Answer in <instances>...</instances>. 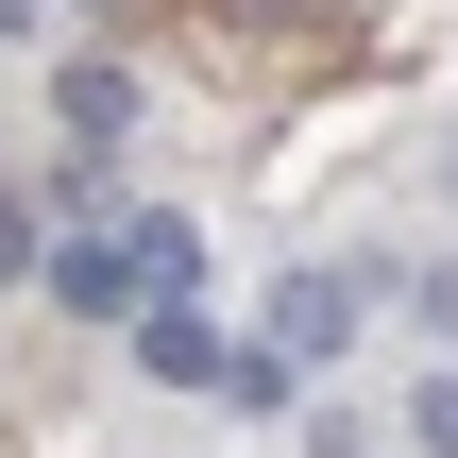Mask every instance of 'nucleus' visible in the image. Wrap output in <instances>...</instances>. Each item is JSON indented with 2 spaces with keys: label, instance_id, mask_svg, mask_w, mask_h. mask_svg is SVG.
Segmentation results:
<instances>
[{
  "label": "nucleus",
  "instance_id": "f257e3e1",
  "mask_svg": "<svg viewBox=\"0 0 458 458\" xmlns=\"http://www.w3.org/2000/svg\"><path fill=\"white\" fill-rule=\"evenodd\" d=\"M187 272H204V238H187V221L153 204V221H102V238H68V255H51V306L119 323V306H170Z\"/></svg>",
  "mask_w": 458,
  "mask_h": 458
},
{
  "label": "nucleus",
  "instance_id": "f03ea898",
  "mask_svg": "<svg viewBox=\"0 0 458 458\" xmlns=\"http://www.w3.org/2000/svg\"><path fill=\"white\" fill-rule=\"evenodd\" d=\"M357 323H374V289H357V272H289V289H272V357H289V374H306V357H340Z\"/></svg>",
  "mask_w": 458,
  "mask_h": 458
},
{
  "label": "nucleus",
  "instance_id": "7ed1b4c3",
  "mask_svg": "<svg viewBox=\"0 0 458 458\" xmlns=\"http://www.w3.org/2000/svg\"><path fill=\"white\" fill-rule=\"evenodd\" d=\"M136 374H153V391H221V323H204L187 289H170V306H136Z\"/></svg>",
  "mask_w": 458,
  "mask_h": 458
},
{
  "label": "nucleus",
  "instance_id": "20e7f679",
  "mask_svg": "<svg viewBox=\"0 0 458 458\" xmlns=\"http://www.w3.org/2000/svg\"><path fill=\"white\" fill-rule=\"evenodd\" d=\"M51 119H68L85 153H119V136H136V68H119V51H85V68L51 85Z\"/></svg>",
  "mask_w": 458,
  "mask_h": 458
},
{
  "label": "nucleus",
  "instance_id": "39448f33",
  "mask_svg": "<svg viewBox=\"0 0 458 458\" xmlns=\"http://www.w3.org/2000/svg\"><path fill=\"white\" fill-rule=\"evenodd\" d=\"M408 442H425V458H458V374H425V391H408Z\"/></svg>",
  "mask_w": 458,
  "mask_h": 458
},
{
  "label": "nucleus",
  "instance_id": "423d86ee",
  "mask_svg": "<svg viewBox=\"0 0 458 458\" xmlns=\"http://www.w3.org/2000/svg\"><path fill=\"white\" fill-rule=\"evenodd\" d=\"M0 272H34V187H0Z\"/></svg>",
  "mask_w": 458,
  "mask_h": 458
},
{
  "label": "nucleus",
  "instance_id": "0eeeda50",
  "mask_svg": "<svg viewBox=\"0 0 458 458\" xmlns=\"http://www.w3.org/2000/svg\"><path fill=\"white\" fill-rule=\"evenodd\" d=\"M425 340H458V272H425Z\"/></svg>",
  "mask_w": 458,
  "mask_h": 458
},
{
  "label": "nucleus",
  "instance_id": "6e6552de",
  "mask_svg": "<svg viewBox=\"0 0 458 458\" xmlns=\"http://www.w3.org/2000/svg\"><path fill=\"white\" fill-rule=\"evenodd\" d=\"M68 17H119V0H68Z\"/></svg>",
  "mask_w": 458,
  "mask_h": 458
}]
</instances>
